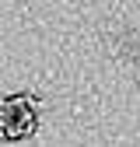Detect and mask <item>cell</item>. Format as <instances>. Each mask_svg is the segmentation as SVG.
I'll use <instances>...</instances> for the list:
<instances>
[{
  "label": "cell",
  "instance_id": "obj_1",
  "mask_svg": "<svg viewBox=\"0 0 140 147\" xmlns=\"http://www.w3.org/2000/svg\"><path fill=\"white\" fill-rule=\"evenodd\" d=\"M35 109H18V116H14V123H11V130H7V140H25V137H32L35 133Z\"/></svg>",
  "mask_w": 140,
  "mask_h": 147
},
{
  "label": "cell",
  "instance_id": "obj_2",
  "mask_svg": "<svg viewBox=\"0 0 140 147\" xmlns=\"http://www.w3.org/2000/svg\"><path fill=\"white\" fill-rule=\"evenodd\" d=\"M14 116H18L14 102H11V98H0V137H4V140H7V130H11Z\"/></svg>",
  "mask_w": 140,
  "mask_h": 147
}]
</instances>
